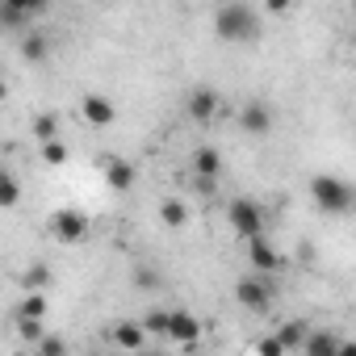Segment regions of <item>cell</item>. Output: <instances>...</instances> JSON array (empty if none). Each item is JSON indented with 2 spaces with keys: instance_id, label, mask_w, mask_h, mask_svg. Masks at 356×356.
Instances as JSON below:
<instances>
[{
  "instance_id": "cell-12",
  "label": "cell",
  "mask_w": 356,
  "mask_h": 356,
  "mask_svg": "<svg viewBox=\"0 0 356 356\" xmlns=\"http://www.w3.org/2000/svg\"><path fill=\"white\" fill-rule=\"evenodd\" d=\"M339 343H343V335H339V331L318 327V331H310V339H306L302 356H339Z\"/></svg>"
},
{
  "instance_id": "cell-8",
  "label": "cell",
  "mask_w": 356,
  "mask_h": 356,
  "mask_svg": "<svg viewBox=\"0 0 356 356\" xmlns=\"http://www.w3.org/2000/svg\"><path fill=\"white\" fill-rule=\"evenodd\" d=\"M168 339L172 343H197L202 339V318L189 310H172L168 314Z\"/></svg>"
},
{
  "instance_id": "cell-23",
  "label": "cell",
  "mask_w": 356,
  "mask_h": 356,
  "mask_svg": "<svg viewBox=\"0 0 356 356\" xmlns=\"http://www.w3.org/2000/svg\"><path fill=\"white\" fill-rule=\"evenodd\" d=\"M17 331H22V339H30V343H42V339H47L42 318H17Z\"/></svg>"
},
{
  "instance_id": "cell-7",
  "label": "cell",
  "mask_w": 356,
  "mask_h": 356,
  "mask_svg": "<svg viewBox=\"0 0 356 356\" xmlns=\"http://www.w3.org/2000/svg\"><path fill=\"white\" fill-rule=\"evenodd\" d=\"M51 231H55L59 243H84V239H88V218H84L80 210H59V214L51 218Z\"/></svg>"
},
{
  "instance_id": "cell-17",
  "label": "cell",
  "mask_w": 356,
  "mask_h": 356,
  "mask_svg": "<svg viewBox=\"0 0 356 356\" xmlns=\"http://www.w3.org/2000/svg\"><path fill=\"white\" fill-rule=\"evenodd\" d=\"M159 222L172 227V231H181V227L189 222V206H185V202H176V197H168V202L159 206Z\"/></svg>"
},
{
  "instance_id": "cell-15",
  "label": "cell",
  "mask_w": 356,
  "mask_h": 356,
  "mask_svg": "<svg viewBox=\"0 0 356 356\" xmlns=\"http://www.w3.org/2000/svg\"><path fill=\"white\" fill-rule=\"evenodd\" d=\"M51 55V42H47V34H38V30H22V59H30V63H42Z\"/></svg>"
},
{
  "instance_id": "cell-29",
  "label": "cell",
  "mask_w": 356,
  "mask_h": 356,
  "mask_svg": "<svg viewBox=\"0 0 356 356\" xmlns=\"http://www.w3.org/2000/svg\"><path fill=\"white\" fill-rule=\"evenodd\" d=\"M138 356H163V352H138Z\"/></svg>"
},
{
  "instance_id": "cell-20",
  "label": "cell",
  "mask_w": 356,
  "mask_h": 356,
  "mask_svg": "<svg viewBox=\"0 0 356 356\" xmlns=\"http://www.w3.org/2000/svg\"><path fill=\"white\" fill-rule=\"evenodd\" d=\"M130 285H134V289H143V293H151V289H159V285H163V277H159L151 264H138V268L130 273Z\"/></svg>"
},
{
  "instance_id": "cell-25",
  "label": "cell",
  "mask_w": 356,
  "mask_h": 356,
  "mask_svg": "<svg viewBox=\"0 0 356 356\" xmlns=\"http://www.w3.org/2000/svg\"><path fill=\"white\" fill-rule=\"evenodd\" d=\"M67 155H72V151H67V143H63V138H59V143H47V147H42V163H51V168L67 163Z\"/></svg>"
},
{
  "instance_id": "cell-19",
  "label": "cell",
  "mask_w": 356,
  "mask_h": 356,
  "mask_svg": "<svg viewBox=\"0 0 356 356\" xmlns=\"http://www.w3.org/2000/svg\"><path fill=\"white\" fill-rule=\"evenodd\" d=\"M34 138L47 147V143H59V118L55 113H38L34 118Z\"/></svg>"
},
{
  "instance_id": "cell-30",
  "label": "cell",
  "mask_w": 356,
  "mask_h": 356,
  "mask_svg": "<svg viewBox=\"0 0 356 356\" xmlns=\"http://www.w3.org/2000/svg\"><path fill=\"white\" fill-rule=\"evenodd\" d=\"M13 356H30V352H13Z\"/></svg>"
},
{
  "instance_id": "cell-28",
  "label": "cell",
  "mask_w": 356,
  "mask_h": 356,
  "mask_svg": "<svg viewBox=\"0 0 356 356\" xmlns=\"http://www.w3.org/2000/svg\"><path fill=\"white\" fill-rule=\"evenodd\" d=\"M339 356H356V339H343L339 343Z\"/></svg>"
},
{
  "instance_id": "cell-27",
  "label": "cell",
  "mask_w": 356,
  "mask_h": 356,
  "mask_svg": "<svg viewBox=\"0 0 356 356\" xmlns=\"http://www.w3.org/2000/svg\"><path fill=\"white\" fill-rule=\"evenodd\" d=\"M168 314H172V310H151V314L143 318L147 335H168Z\"/></svg>"
},
{
  "instance_id": "cell-21",
  "label": "cell",
  "mask_w": 356,
  "mask_h": 356,
  "mask_svg": "<svg viewBox=\"0 0 356 356\" xmlns=\"http://www.w3.org/2000/svg\"><path fill=\"white\" fill-rule=\"evenodd\" d=\"M47 314V293H26V302L17 306V318H42Z\"/></svg>"
},
{
  "instance_id": "cell-26",
  "label": "cell",
  "mask_w": 356,
  "mask_h": 356,
  "mask_svg": "<svg viewBox=\"0 0 356 356\" xmlns=\"http://www.w3.org/2000/svg\"><path fill=\"white\" fill-rule=\"evenodd\" d=\"M34 356H67V339H59V335H47L42 343H34Z\"/></svg>"
},
{
  "instance_id": "cell-13",
  "label": "cell",
  "mask_w": 356,
  "mask_h": 356,
  "mask_svg": "<svg viewBox=\"0 0 356 356\" xmlns=\"http://www.w3.org/2000/svg\"><path fill=\"white\" fill-rule=\"evenodd\" d=\"M189 163H193V176H197V181H206V185H210L214 176L222 172V151H218V147H197Z\"/></svg>"
},
{
  "instance_id": "cell-24",
  "label": "cell",
  "mask_w": 356,
  "mask_h": 356,
  "mask_svg": "<svg viewBox=\"0 0 356 356\" xmlns=\"http://www.w3.org/2000/svg\"><path fill=\"white\" fill-rule=\"evenodd\" d=\"M256 356H285V343H281V335H277V331L260 335V339H256Z\"/></svg>"
},
{
  "instance_id": "cell-10",
  "label": "cell",
  "mask_w": 356,
  "mask_h": 356,
  "mask_svg": "<svg viewBox=\"0 0 356 356\" xmlns=\"http://www.w3.org/2000/svg\"><path fill=\"white\" fill-rule=\"evenodd\" d=\"M80 113H84V122H88V126H97V130H101V126H109V122H113V101H109V97H101V92H88V97L80 101Z\"/></svg>"
},
{
  "instance_id": "cell-22",
  "label": "cell",
  "mask_w": 356,
  "mask_h": 356,
  "mask_svg": "<svg viewBox=\"0 0 356 356\" xmlns=\"http://www.w3.org/2000/svg\"><path fill=\"white\" fill-rule=\"evenodd\" d=\"M17 202H22V185L13 172H5L0 176V206H17Z\"/></svg>"
},
{
  "instance_id": "cell-14",
  "label": "cell",
  "mask_w": 356,
  "mask_h": 356,
  "mask_svg": "<svg viewBox=\"0 0 356 356\" xmlns=\"http://www.w3.org/2000/svg\"><path fill=\"white\" fill-rule=\"evenodd\" d=\"M248 260H252V268H260V273H277V268H281V256H277V248L268 243V235L256 239V243H248Z\"/></svg>"
},
{
  "instance_id": "cell-1",
  "label": "cell",
  "mask_w": 356,
  "mask_h": 356,
  "mask_svg": "<svg viewBox=\"0 0 356 356\" xmlns=\"http://www.w3.org/2000/svg\"><path fill=\"white\" fill-rule=\"evenodd\" d=\"M260 9L243 5V0H235V5H222L214 13V34L222 42H256L260 38Z\"/></svg>"
},
{
  "instance_id": "cell-16",
  "label": "cell",
  "mask_w": 356,
  "mask_h": 356,
  "mask_svg": "<svg viewBox=\"0 0 356 356\" xmlns=\"http://www.w3.org/2000/svg\"><path fill=\"white\" fill-rule=\"evenodd\" d=\"M277 335H281L285 352H293V348H306V339H310V327H306L302 318H289V323H281V327H277Z\"/></svg>"
},
{
  "instance_id": "cell-6",
  "label": "cell",
  "mask_w": 356,
  "mask_h": 356,
  "mask_svg": "<svg viewBox=\"0 0 356 356\" xmlns=\"http://www.w3.org/2000/svg\"><path fill=\"white\" fill-rule=\"evenodd\" d=\"M101 172H105V185H109L113 193H130L134 181H138V168H134L130 159H122V155L101 159Z\"/></svg>"
},
{
  "instance_id": "cell-5",
  "label": "cell",
  "mask_w": 356,
  "mask_h": 356,
  "mask_svg": "<svg viewBox=\"0 0 356 356\" xmlns=\"http://www.w3.org/2000/svg\"><path fill=\"white\" fill-rule=\"evenodd\" d=\"M273 126H277V109H273L268 101L252 97V101L239 109V130H243V134H252V138H264V134H273Z\"/></svg>"
},
{
  "instance_id": "cell-4",
  "label": "cell",
  "mask_w": 356,
  "mask_h": 356,
  "mask_svg": "<svg viewBox=\"0 0 356 356\" xmlns=\"http://www.w3.org/2000/svg\"><path fill=\"white\" fill-rule=\"evenodd\" d=\"M235 302H239L248 314H268L273 302H277V293H273L268 277H243V281L235 285Z\"/></svg>"
},
{
  "instance_id": "cell-9",
  "label": "cell",
  "mask_w": 356,
  "mask_h": 356,
  "mask_svg": "<svg viewBox=\"0 0 356 356\" xmlns=\"http://www.w3.org/2000/svg\"><path fill=\"white\" fill-rule=\"evenodd\" d=\"M218 109H222V97L214 88H193L189 92V118L193 122H214Z\"/></svg>"
},
{
  "instance_id": "cell-2",
  "label": "cell",
  "mask_w": 356,
  "mask_h": 356,
  "mask_svg": "<svg viewBox=\"0 0 356 356\" xmlns=\"http://www.w3.org/2000/svg\"><path fill=\"white\" fill-rule=\"evenodd\" d=\"M310 202L323 210V214H352L356 210V189L335 172H318L310 181Z\"/></svg>"
},
{
  "instance_id": "cell-18",
  "label": "cell",
  "mask_w": 356,
  "mask_h": 356,
  "mask_svg": "<svg viewBox=\"0 0 356 356\" xmlns=\"http://www.w3.org/2000/svg\"><path fill=\"white\" fill-rule=\"evenodd\" d=\"M47 285H51V268H47V264H30V268L22 273V289H26V293H42Z\"/></svg>"
},
{
  "instance_id": "cell-3",
  "label": "cell",
  "mask_w": 356,
  "mask_h": 356,
  "mask_svg": "<svg viewBox=\"0 0 356 356\" xmlns=\"http://www.w3.org/2000/svg\"><path fill=\"white\" fill-rule=\"evenodd\" d=\"M227 222H231L235 239H243V243L264 239V210H260L252 197H235V202L227 206Z\"/></svg>"
},
{
  "instance_id": "cell-11",
  "label": "cell",
  "mask_w": 356,
  "mask_h": 356,
  "mask_svg": "<svg viewBox=\"0 0 356 356\" xmlns=\"http://www.w3.org/2000/svg\"><path fill=\"white\" fill-rule=\"evenodd\" d=\"M109 339H113V343H118L122 352H134V356H138V352H143V339H147V327H143V323H130V318H126V323H113Z\"/></svg>"
}]
</instances>
